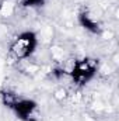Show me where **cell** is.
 <instances>
[{
  "instance_id": "cell-1",
  "label": "cell",
  "mask_w": 119,
  "mask_h": 121,
  "mask_svg": "<svg viewBox=\"0 0 119 121\" xmlns=\"http://www.w3.org/2000/svg\"><path fill=\"white\" fill-rule=\"evenodd\" d=\"M35 47H36L35 35L32 32H24L13 41L10 51L17 59H25L35 51Z\"/></svg>"
}]
</instances>
